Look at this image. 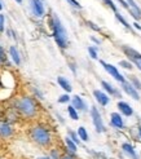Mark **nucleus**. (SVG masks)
<instances>
[{
  "label": "nucleus",
  "instance_id": "obj_32",
  "mask_svg": "<svg viewBox=\"0 0 141 159\" xmlns=\"http://www.w3.org/2000/svg\"><path fill=\"white\" fill-rule=\"evenodd\" d=\"M87 23H88V26H89V27H92L93 30H96V31H100V27L95 26V23H92V22H87Z\"/></svg>",
  "mask_w": 141,
  "mask_h": 159
},
{
  "label": "nucleus",
  "instance_id": "obj_33",
  "mask_svg": "<svg viewBox=\"0 0 141 159\" xmlns=\"http://www.w3.org/2000/svg\"><path fill=\"white\" fill-rule=\"evenodd\" d=\"M118 2H119V4H122L124 8H126V9H128V11H130V7H128V4H127L126 2H124V0H118Z\"/></svg>",
  "mask_w": 141,
  "mask_h": 159
},
{
  "label": "nucleus",
  "instance_id": "obj_28",
  "mask_svg": "<svg viewBox=\"0 0 141 159\" xmlns=\"http://www.w3.org/2000/svg\"><path fill=\"white\" fill-rule=\"evenodd\" d=\"M104 2H105V4H107L109 7H110V8H111V9L114 11V12L116 11V7H115V5L113 4V2H111V0H104Z\"/></svg>",
  "mask_w": 141,
  "mask_h": 159
},
{
  "label": "nucleus",
  "instance_id": "obj_23",
  "mask_svg": "<svg viewBox=\"0 0 141 159\" xmlns=\"http://www.w3.org/2000/svg\"><path fill=\"white\" fill-rule=\"evenodd\" d=\"M69 134H70V140H71L73 142H75V144H79V139H78V136H76V134L74 133V132H71V131H70L69 132Z\"/></svg>",
  "mask_w": 141,
  "mask_h": 159
},
{
  "label": "nucleus",
  "instance_id": "obj_21",
  "mask_svg": "<svg viewBox=\"0 0 141 159\" xmlns=\"http://www.w3.org/2000/svg\"><path fill=\"white\" fill-rule=\"evenodd\" d=\"M67 111H69L70 116H71V118L74 119V120H76V119L79 118V116H78V113H76V110H75V109H74L73 106H69V107H67Z\"/></svg>",
  "mask_w": 141,
  "mask_h": 159
},
{
  "label": "nucleus",
  "instance_id": "obj_12",
  "mask_svg": "<svg viewBox=\"0 0 141 159\" xmlns=\"http://www.w3.org/2000/svg\"><path fill=\"white\" fill-rule=\"evenodd\" d=\"M111 123L116 127V128H122V127H123L122 116H121L118 113H113V114H111Z\"/></svg>",
  "mask_w": 141,
  "mask_h": 159
},
{
  "label": "nucleus",
  "instance_id": "obj_6",
  "mask_svg": "<svg viewBox=\"0 0 141 159\" xmlns=\"http://www.w3.org/2000/svg\"><path fill=\"white\" fill-rule=\"evenodd\" d=\"M101 65L104 66V69L107 71L109 74H110L115 80H118V82H121V83H124V78L119 74V71L116 70V67L115 66H113V65H110V63H106V62H104V61H101Z\"/></svg>",
  "mask_w": 141,
  "mask_h": 159
},
{
  "label": "nucleus",
  "instance_id": "obj_29",
  "mask_svg": "<svg viewBox=\"0 0 141 159\" xmlns=\"http://www.w3.org/2000/svg\"><path fill=\"white\" fill-rule=\"evenodd\" d=\"M0 31H4V16L0 14Z\"/></svg>",
  "mask_w": 141,
  "mask_h": 159
},
{
  "label": "nucleus",
  "instance_id": "obj_9",
  "mask_svg": "<svg viewBox=\"0 0 141 159\" xmlns=\"http://www.w3.org/2000/svg\"><path fill=\"white\" fill-rule=\"evenodd\" d=\"M12 133H13V129L9 124L0 123V136L2 137H11Z\"/></svg>",
  "mask_w": 141,
  "mask_h": 159
},
{
  "label": "nucleus",
  "instance_id": "obj_40",
  "mask_svg": "<svg viewBox=\"0 0 141 159\" xmlns=\"http://www.w3.org/2000/svg\"><path fill=\"white\" fill-rule=\"evenodd\" d=\"M16 2H17V3H22V0H16Z\"/></svg>",
  "mask_w": 141,
  "mask_h": 159
},
{
  "label": "nucleus",
  "instance_id": "obj_38",
  "mask_svg": "<svg viewBox=\"0 0 141 159\" xmlns=\"http://www.w3.org/2000/svg\"><path fill=\"white\" fill-rule=\"evenodd\" d=\"M139 133H140V136H141V127H140V128H139Z\"/></svg>",
  "mask_w": 141,
  "mask_h": 159
},
{
  "label": "nucleus",
  "instance_id": "obj_10",
  "mask_svg": "<svg viewBox=\"0 0 141 159\" xmlns=\"http://www.w3.org/2000/svg\"><path fill=\"white\" fill-rule=\"evenodd\" d=\"M127 3H128L130 7H131L130 14H132L135 18H140V17H141V11H140V8L136 5V3L134 2V0H127Z\"/></svg>",
  "mask_w": 141,
  "mask_h": 159
},
{
  "label": "nucleus",
  "instance_id": "obj_41",
  "mask_svg": "<svg viewBox=\"0 0 141 159\" xmlns=\"http://www.w3.org/2000/svg\"><path fill=\"white\" fill-rule=\"evenodd\" d=\"M0 159H2V158H0Z\"/></svg>",
  "mask_w": 141,
  "mask_h": 159
},
{
  "label": "nucleus",
  "instance_id": "obj_22",
  "mask_svg": "<svg viewBox=\"0 0 141 159\" xmlns=\"http://www.w3.org/2000/svg\"><path fill=\"white\" fill-rule=\"evenodd\" d=\"M115 17H116V20H118V21H121V22H122V23H123V25H124V26H126L127 29H130V25H128V23L126 22V20H124V18L122 17V16H121L119 13H116V14H115Z\"/></svg>",
  "mask_w": 141,
  "mask_h": 159
},
{
  "label": "nucleus",
  "instance_id": "obj_25",
  "mask_svg": "<svg viewBox=\"0 0 141 159\" xmlns=\"http://www.w3.org/2000/svg\"><path fill=\"white\" fill-rule=\"evenodd\" d=\"M131 80H132V83H134V87H135V88H140V89H141V83L137 80L135 76H132V78H131Z\"/></svg>",
  "mask_w": 141,
  "mask_h": 159
},
{
  "label": "nucleus",
  "instance_id": "obj_14",
  "mask_svg": "<svg viewBox=\"0 0 141 159\" xmlns=\"http://www.w3.org/2000/svg\"><path fill=\"white\" fill-rule=\"evenodd\" d=\"M118 107H119V110L122 111L124 115H127V116L132 115V109L130 107L128 104H126V102H119V104H118Z\"/></svg>",
  "mask_w": 141,
  "mask_h": 159
},
{
  "label": "nucleus",
  "instance_id": "obj_35",
  "mask_svg": "<svg viewBox=\"0 0 141 159\" xmlns=\"http://www.w3.org/2000/svg\"><path fill=\"white\" fill-rule=\"evenodd\" d=\"M61 159H75L73 155H64V157H62Z\"/></svg>",
  "mask_w": 141,
  "mask_h": 159
},
{
  "label": "nucleus",
  "instance_id": "obj_5",
  "mask_svg": "<svg viewBox=\"0 0 141 159\" xmlns=\"http://www.w3.org/2000/svg\"><path fill=\"white\" fill-rule=\"evenodd\" d=\"M91 114H92V119H93V124H95V127H96V131L97 132H104L105 127H104L102 119H101V115L98 113V110L96 107H92Z\"/></svg>",
  "mask_w": 141,
  "mask_h": 159
},
{
  "label": "nucleus",
  "instance_id": "obj_24",
  "mask_svg": "<svg viewBox=\"0 0 141 159\" xmlns=\"http://www.w3.org/2000/svg\"><path fill=\"white\" fill-rule=\"evenodd\" d=\"M88 52H89V54H91V57H92V58H97V52H96V49L93 48V47H89V48H88Z\"/></svg>",
  "mask_w": 141,
  "mask_h": 159
},
{
  "label": "nucleus",
  "instance_id": "obj_39",
  "mask_svg": "<svg viewBox=\"0 0 141 159\" xmlns=\"http://www.w3.org/2000/svg\"><path fill=\"white\" fill-rule=\"evenodd\" d=\"M2 8H3V5H2V2H0V11H2Z\"/></svg>",
  "mask_w": 141,
  "mask_h": 159
},
{
  "label": "nucleus",
  "instance_id": "obj_13",
  "mask_svg": "<svg viewBox=\"0 0 141 159\" xmlns=\"http://www.w3.org/2000/svg\"><path fill=\"white\" fill-rule=\"evenodd\" d=\"M73 107L78 109V110H84L85 109V104H84L83 100L79 96H74V98H73Z\"/></svg>",
  "mask_w": 141,
  "mask_h": 159
},
{
  "label": "nucleus",
  "instance_id": "obj_15",
  "mask_svg": "<svg viewBox=\"0 0 141 159\" xmlns=\"http://www.w3.org/2000/svg\"><path fill=\"white\" fill-rule=\"evenodd\" d=\"M122 149L124 150V153H126V154H128L131 158L137 159V155H136V153H135L134 148H132L130 144H123V145H122Z\"/></svg>",
  "mask_w": 141,
  "mask_h": 159
},
{
  "label": "nucleus",
  "instance_id": "obj_17",
  "mask_svg": "<svg viewBox=\"0 0 141 159\" xmlns=\"http://www.w3.org/2000/svg\"><path fill=\"white\" fill-rule=\"evenodd\" d=\"M57 82H58V84L64 88L66 92H70L71 91V85H70V83L66 80L65 78H62V76H58V79H57Z\"/></svg>",
  "mask_w": 141,
  "mask_h": 159
},
{
  "label": "nucleus",
  "instance_id": "obj_36",
  "mask_svg": "<svg viewBox=\"0 0 141 159\" xmlns=\"http://www.w3.org/2000/svg\"><path fill=\"white\" fill-rule=\"evenodd\" d=\"M134 25H135V27H136L137 30H141V26L139 25V23H134Z\"/></svg>",
  "mask_w": 141,
  "mask_h": 159
},
{
  "label": "nucleus",
  "instance_id": "obj_27",
  "mask_svg": "<svg viewBox=\"0 0 141 159\" xmlns=\"http://www.w3.org/2000/svg\"><path fill=\"white\" fill-rule=\"evenodd\" d=\"M69 100H70L69 94H64V96H61V97L58 98V102H61V104H64V102H67Z\"/></svg>",
  "mask_w": 141,
  "mask_h": 159
},
{
  "label": "nucleus",
  "instance_id": "obj_2",
  "mask_svg": "<svg viewBox=\"0 0 141 159\" xmlns=\"http://www.w3.org/2000/svg\"><path fill=\"white\" fill-rule=\"evenodd\" d=\"M31 139L36 144L42 146H47L51 144V134L43 127H35V128H33V131H31Z\"/></svg>",
  "mask_w": 141,
  "mask_h": 159
},
{
  "label": "nucleus",
  "instance_id": "obj_20",
  "mask_svg": "<svg viewBox=\"0 0 141 159\" xmlns=\"http://www.w3.org/2000/svg\"><path fill=\"white\" fill-rule=\"evenodd\" d=\"M102 87H104V88H105L109 93H110V94H115V93H116V91L113 88V85H111V84H109L107 82H102Z\"/></svg>",
  "mask_w": 141,
  "mask_h": 159
},
{
  "label": "nucleus",
  "instance_id": "obj_37",
  "mask_svg": "<svg viewBox=\"0 0 141 159\" xmlns=\"http://www.w3.org/2000/svg\"><path fill=\"white\" fill-rule=\"evenodd\" d=\"M38 159H51V158H48V157H42V158H38Z\"/></svg>",
  "mask_w": 141,
  "mask_h": 159
},
{
  "label": "nucleus",
  "instance_id": "obj_18",
  "mask_svg": "<svg viewBox=\"0 0 141 159\" xmlns=\"http://www.w3.org/2000/svg\"><path fill=\"white\" fill-rule=\"evenodd\" d=\"M78 136H79V139H82L83 141L88 140V133L85 131L84 127H79V128H78Z\"/></svg>",
  "mask_w": 141,
  "mask_h": 159
},
{
  "label": "nucleus",
  "instance_id": "obj_1",
  "mask_svg": "<svg viewBox=\"0 0 141 159\" xmlns=\"http://www.w3.org/2000/svg\"><path fill=\"white\" fill-rule=\"evenodd\" d=\"M52 27H53V36H54L56 43L61 47V48H65V47L67 45V35H66L65 29L62 27L60 20L56 17V16H53Z\"/></svg>",
  "mask_w": 141,
  "mask_h": 159
},
{
  "label": "nucleus",
  "instance_id": "obj_34",
  "mask_svg": "<svg viewBox=\"0 0 141 159\" xmlns=\"http://www.w3.org/2000/svg\"><path fill=\"white\" fill-rule=\"evenodd\" d=\"M3 58H4V52H3V48H2V45H0V63H2Z\"/></svg>",
  "mask_w": 141,
  "mask_h": 159
},
{
  "label": "nucleus",
  "instance_id": "obj_31",
  "mask_svg": "<svg viewBox=\"0 0 141 159\" xmlns=\"http://www.w3.org/2000/svg\"><path fill=\"white\" fill-rule=\"evenodd\" d=\"M51 159H58V153L53 150V152L51 153Z\"/></svg>",
  "mask_w": 141,
  "mask_h": 159
},
{
  "label": "nucleus",
  "instance_id": "obj_4",
  "mask_svg": "<svg viewBox=\"0 0 141 159\" xmlns=\"http://www.w3.org/2000/svg\"><path fill=\"white\" fill-rule=\"evenodd\" d=\"M122 49H123V52L126 53V56L127 57L135 63V65L141 70V54L137 52V51H135V49H132V48H128V47H126V45H123L122 47Z\"/></svg>",
  "mask_w": 141,
  "mask_h": 159
},
{
  "label": "nucleus",
  "instance_id": "obj_16",
  "mask_svg": "<svg viewBox=\"0 0 141 159\" xmlns=\"http://www.w3.org/2000/svg\"><path fill=\"white\" fill-rule=\"evenodd\" d=\"M9 52H11L12 60L14 61V63H16V65H20V63H21V58H20V53H18L17 48H16V47H11Z\"/></svg>",
  "mask_w": 141,
  "mask_h": 159
},
{
  "label": "nucleus",
  "instance_id": "obj_30",
  "mask_svg": "<svg viewBox=\"0 0 141 159\" xmlns=\"http://www.w3.org/2000/svg\"><path fill=\"white\" fill-rule=\"evenodd\" d=\"M67 2H69L70 4H71V5L76 7V8H82V5H80L79 3H78V2H76V0H67Z\"/></svg>",
  "mask_w": 141,
  "mask_h": 159
},
{
  "label": "nucleus",
  "instance_id": "obj_8",
  "mask_svg": "<svg viewBox=\"0 0 141 159\" xmlns=\"http://www.w3.org/2000/svg\"><path fill=\"white\" fill-rule=\"evenodd\" d=\"M123 89H124V92H126L127 94H130V96H131V97H134L135 100H139V98H140L137 91L135 89V87L132 85V84L124 82V83H123Z\"/></svg>",
  "mask_w": 141,
  "mask_h": 159
},
{
  "label": "nucleus",
  "instance_id": "obj_11",
  "mask_svg": "<svg viewBox=\"0 0 141 159\" xmlns=\"http://www.w3.org/2000/svg\"><path fill=\"white\" fill-rule=\"evenodd\" d=\"M93 94H95L96 100L98 101V104H101L102 106H105V105L109 104V97L106 96L105 93L101 92V91H95V92H93Z\"/></svg>",
  "mask_w": 141,
  "mask_h": 159
},
{
  "label": "nucleus",
  "instance_id": "obj_3",
  "mask_svg": "<svg viewBox=\"0 0 141 159\" xmlns=\"http://www.w3.org/2000/svg\"><path fill=\"white\" fill-rule=\"evenodd\" d=\"M17 107L25 116H34L36 114L35 101L30 97H23L17 102Z\"/></svg>",
  "mask_w": 141,
  "mask_h": 159
},
{
  "label": "nucleus",
  "instance_id": "obj_7",
  "mask_svg": "<svg viewBox=\"0 0 141 159\" xmlns=\"http://www.w3.org/2000/svg\"><path fill=\"white\" fill-rule=\"evenodd\" d=\"M31 7H33V12L36 17H42L44 14V7L40 0H31Z\"/></svg>",
  "mask_w": 141,
  "mask_h": 159
},
{
  "label": "nucleus",
  "instance_id": "obj_26",
  "mask_svg": "<svg viewBox=\"0 0 141 159\" xmlns=\"http://www.w3.org/2000/svg\"><path fill=\"white\" fill-rule=\"evenodd\" d=\"M119 65L123 66L124 69H131V67H132L131 62H127V61H121V62H119Z\"/></svg>",
  "mask_w": 141,
  "mask_h": 159
},
{
  "label": "nucleus",
  "instance_id": "obj_19",
  "mask_svg": "<svg viewBox=\"0 0 141 159\" xmlns=\"http://www.w3.org/2000/svg\"><path fill=\"white\" fill-rule=\"evenodd\" d=\"M65 142H66V145H67V148H69V150H70V152H75V150H76V144H75V142H73L71 140H70L69 137H66V140H65Z\"/></svg>",
  "mask_w": 141,
  "mask_h": 159
}]
</instances>
